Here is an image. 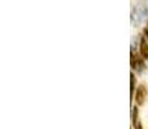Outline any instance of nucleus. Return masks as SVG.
<instances>
[{"label":"nucleus","instance_id":"obj_4","mask_svg":"<svg viewBox=\"0 0 148 129\" xmlns=\"http://www.w3.org/2000/svg\"><path fill=\"white\" fill-rule=\"evenodd\" d=\"M131 88H130V92H131V94H133V92H134V83H135V78H134V74H131Z\"/></svg>","mask_w":148,"mask_h":129},{"label":"nucleus","instance_id":"obj_1","mask_svg":"<svg viewBox=\"0 0 148 129\" xmlns=\"http://www.w3.org/2000/svg\"><path fill=\"white\" fill-rule=\"evenodd\" d=\"M147 96V91L143 85H140L135 92V101L138 105H143L144 103V99H146Z\"/></svg>","mask_w":148,"mask_h":129},{"label":"nucleus","instance_id":"obj_3","mask_svg":"<svg viewBox=\"0 0 148 129\" xmlns=\"http://www.w3.org/2000/svg\"><path fill=\"white\" fill-rule=\"evenodd\" d=\"M140 53L143 56V58L148 59V43L146 41V39H142L140 40Z\"/></svg>","mask_w":148,"mask_h":129},{"label":"nucleus","instance_id":"obj_2","mask_svg":"<svg viewBox=\"0 0 148 129\" xmlns=\"http://www.w3.org/2000/svg\"><path fill=\"white\" fill-rule=\"evenodd\" d=\"M131 66H133V68L135 71H139L140 72L144 68V63L142 59L136 58V56H134V54H131Z\"/></svg>","mask_w":148,"mask_h":129},{"label":"nucleus","instance_id":"obj_5","mask_svg":"<svg viewBox=\"0 0 148 129\" xmlns=\"http://www.w3.org/2000/svg\"><path fill=\"white\" fill-rule=\"evenodd\" d=\"M144 35L148 38V28H144Z\"/></svg>","mask_w":148,"mask_h":129}]
</instances>
